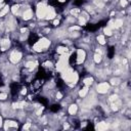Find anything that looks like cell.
<instances>
[{"label": "cell", "instance_id": "obj_1", "mask_svg": "<svg viewBox=\"0 0 131 131\" xmlns=\"http://www.w3.org/2000/svg\"><path fill=\"white\" fill-rule=\"evenodd\" d=\"M19 124L18 121L16 119H13V118H8V119H5L3 121V126L2 128L5 129V130H16L19 128Z\"/></svg>", "mask_w": 131, "mask_h": 131}, {"label": "cell", "instance_id": "obj_2", "mask_svg": "<svg viewBox=\"0 0 131 131\" xmlns=\"http://www.w3.org/2000/svg\"><path fill=\"white\" fill-rule=\"evenodd\" d=\"M21 58H23V53H21V51L19 50V48L13 49V50L10 52V54L8 55V57H7V59H9V61L12 62V63H17V62H19V61L21 60Z\"/></svg>", "mask_w": 131, "mask_h": 131}, {"label": "cell", "instance_id": "obj_3", "mask_svg": "<svg viewBox=\"0 0 131 131\" xmlns=\"http://www.w3.org/2000/svg\"><path fill=\"white\" fill-rule=\"evenodd\" d=\"M110 86H111V85H110L108 82H105V81L100 82V83H98V85L96 86V91H97L98 93H100V94H105V93L108 91Z\"/></svg>", "mask_w": 131, "mask_h": 131}, {"label": "cell", "instance_id": "obj_4", "mask_svg": "<svg viewBox=\"0 0 131 131\" xmlns=\"http://www.w3.org/2000/svg\"><path fill=\"white\" fill-rule=\"evenodd\" d=\"M94 129L95 130H106L108 129V124L107 122H104V121H98L96 123H94Z\"/></svg>", "mask_w": 131, "mask_h": 131}, {"label": "cell", "instance_id": "obj_5", "mask_svg": "<svg viewBox=\"0 0 131 131\" xmlns=\"http://www.w3.org/2000/svg\"><path fill=\"white\" fill-rule=\"evenodd\" d=\"M78 111H79L78 105L76 103H74V102L70 103V105L68 106V114L70 116H76L77 113H78Z\"/></svg>", "mask_w": 131, "mask_h": 131}, {"label": "cell", "instance_id": "obj_6", "mask_svg": "<svg viewBox=\"0 0 131 131\" xmlns=\"http://www.w3.org/2000/svg\"><path fill=\"white\" fill-rule=\"evenodd\" d=\"M96 40H97V42H98V44H99V45H104V44H105V42H106L105 35H102V34L98 35V36L96 37Z\"/></svg>", "mask_w": 131, "mask_h": 131}, {"label": "cell", "instance_id": "obj_7", "mask_svg": "<svg viewBox=\"0 0 131 131\" xmlns=\"http://www.w3.org/2000/svg\"><path fill=\"white\" fill-rule=\"evenodd\" d=\"M2 126H3V118L0 115V128H2Z\"/></svg>", "mask_w": 131, "mask_h": 131}]
</instances>
